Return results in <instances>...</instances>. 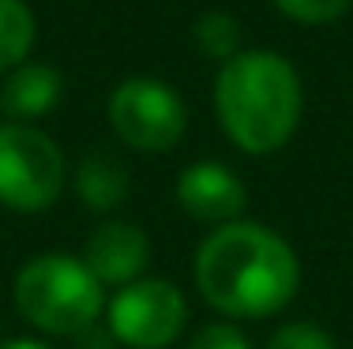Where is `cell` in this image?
Here are the masks:
<instances>
[{"label":"cell","instance_id":"12","mask_svg":"<svg viewBox=\"0 0 353 349\" xmlns=\"http://www.w3.org/2000/svg\"><path fill=\"white\" fill-rule=\"evenodd\" d=\"M192 38H196V49L211 61L225 64L241 53V23L233 19L230 12H203L192 27Z\"/></svg>","mask_w":353,"mask_h":349},{"label":"cell","instance_id":"8","mask_svg":"<svg viewBox=\"0 0 353 349\" xmlns=\"http://www.w3.org/2000/svg\"><path fill=\"white\" fill-rule=\"evenodd\" d=\"M83 263H87V271L94 274L102 286H128V282L143 278V271H147L150 263V237L143 233L136 222H102V226H94V233L87 237V244H83Z\"/></svg>","mask_w":353,"mask_h":349},{"label":"cell","instance_id":"10","mask_svg":"<svg viewBox=\"0 0 353 349\" xmlns=\"http://www.w3.org/2000/svg\"><path fill=\"white\" fill-rule=\"evenodd\" d=\"M72 188H75V195H79L83 207H90V211H98V214H109L128 199L132 177H128V165H124L113 151L98 147V151L83 154V162L75 165Z\"/></svg>","mask_w":353,"mask_h":349},{"label":"cell","instance_id":"13","mask_svg":"<svg viewBox=\"0 0 353 349\" xmlns=\"http://www.w3.org/2000/svg\"><path fill=\"white\" fill-rule=\"evenodd\" d=\"M274 8L293 23H305V27H323L334 23L353 8V0H274Z\"/></svg>","mask_w":353,"mask_h":349},{"label":"cell","instance_id":"9","mask_svg":"<svg viewBox=\"0 0 353 349\" xmlns=\"http://www.w3.org/2000/svg\"><path fill=\"white\" fill-rule=\"evenodd\" d=\"M64 94V79L53 64L41 61H23L19 68L8 72L4 87H0V113L8 120L34 124L38 116L53 113V105Z\"/></svg>","mask_w":353,"mask_h":349},{"label":"cell","instance_id":"6","mask_svg":"<svg viewBox=\"0 0 353 349\" xmlns=\"http://www.w3.org/2000/svg\"><path fill=\"white\" fill-rule=\"evenodd\" d=\"M188 323V301L170 278H136L105 301V327L128 349H170Z\"/></svg>","mask_w":353,"mask_h":349},{"label":"cell","instance_id":"11","mask_svg":"<svg viewBox=\"0 0 353 349\" xmlns=\"http://www.w3.org/2000/svg\"><path fill=\"white\" fill-rule=\"evenodd\" d=\"M38 38V19L27 0H0V76L30 61Z\"/></svg>","mask_w":353,"mask_h":349},{"label":"cell","instance_id":"14","mask_svg":"<svg viewBox=\"0 0 353 349\" xmlns=\"http://www.w3.org/2000/svg\"><path fill=\"white\" fill-rule=\"evenodd\" d=\"M267 349H339V346H334V338L327 335L319 323L290 319V323H282V327L271 335Z\"/></svg>","mask_w":353,"mask_h":349},{"label":"cell","instance_id":"3","mask_svg":"<svg viewBox=\"0 0 353 349\" xmlns=\"http://www.w3.org/2000/svg\"><path fill=\"white\" fill-rule=\"evenodd\" d=\"M12 297L30 327L57 338H75L105 312V286L79 255L68 252H41L27 260L15 271Z\"/></svg>","mask_w":353,"mask_h":349},{"label":"cell","instance_id":"17","mask_svg":"<svg viewBox=\"0 0 353 349\" xmlns=\"http://www.w3.org/2000/svg\"><path fill=\"white\" fill-rule=\"evenodd\" d=\"M0 349H53V346L38 342V338H12V342H0Z\"/></svg>","mask_w":353,"mask_h":349},{"label":"cell","instance_id":"15","mask_svg":"<svg viewBox=\"0 0 353 349\" xmlns=\"http://www.w3.org/2000/svg\"><path fill=\"white\" fill-rule=\"evenodd\" d=\"M188 349H252L248 335L230 319H218V323H207V327L196 330Z\"/></svg>","mask_w":353,"mask_h":349},{"label":"cell","instance_id":"5","mask_svg":"<svg viewBox=\"0 0 353 349\" xmlns=\"http://www.w3.org/2000/svg\"><path fill=\"white\" fill-rule=\"evenodd\" d=\"M105 113L117 139L143 154L173 151L188 131L184 98L165 79H154V76H132L117 83L105 102Z\"/></svg>","mask_w":353,"mask_h":349},{"label":"cell","instance_id":"4","mask_svg":"<svg viewBox=\"0 0 353 349\" xmlns=\"http://www.w3.org/2000/svg\"><path fill=\"white\" fill-rule=\"evenodd\" d=\"M68 184V162L49 131L34 124H0V207L38 214L61 199Z\"/></svg>","mask_w":353,"mask_h":349},{"label":"cell","instance_id":"2","mask_svg":"<svg viewBox=\"0 0 353 349\" xmlns=\"http://www.w3.org/2000/svg\"><path fill=\"white\" fill-rule=\"evenodd\" d=\"M214 109L237 151L274 154L297 136L305 109L301 76L274 49H241L218 68Z\"/></svg>","mask_w":353,"mask_h":349},{"label":"cell","instance_id":"7","mask_svg":"<svg viewBox=\"0 0 353 349\" xmlns=\"http://www.w3.org/2000/svg\"><path fill=\"white\" fill-rule=\"evenodd\" d=\"M176 203L188 218L203 222V226H225L237 222L248 207L245 180L222 162H192L188 169L176 177Z\"/></svg>","mask_w":353,"mask_h":349},{"label":"cell","instance_id":"1","mask_svg":"<svg viewBox=\"0 0 353 349\" xmlns=\"http://www.w3.org/2000/svg\"><path fill=\"white\" fill-rule=\"evenodd\" d=\"M196 289L230 319H263L297 297L301 263L282 233L259 222H225L196 248Z\"/></svg>","mask_w":353,"mask_h":349},{"label":"cell","instance_id":"16","mask_svg":"<svg viewBox=\"0 0 353 349\" xmlns=\"http://www.w3.org/2000/svg\"><path fill=\"white\" fill-rule=\"evenodd\" d=\"M72 349H117V338H113V330H109V327L94 323V327L79 330V335L72 338Z\"/></svg>","mask_w":353,"mask_h":349}]
</instances>
